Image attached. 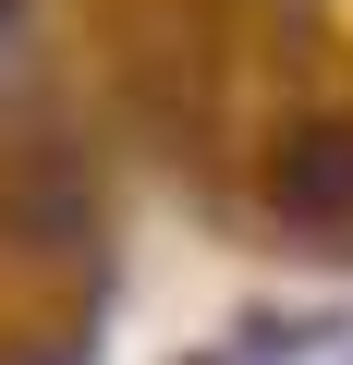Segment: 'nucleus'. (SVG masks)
Instances as JSON below:
<instances>
[{"mask_svg":"<svg viewBox=\"0 0 353 365\" xmlns=\"http://www.w3.org/2000/svg\"><path fill=\"white\" fill-rule=\"evenodd\" d=\"M280 220H353V134H305L280 158Z\"/></svg>","mask_w":353,"mask_h":365,"instance_id":"obj_1","label":"nucleus"},{"mask_svg":"<svg viewBox=\"0 0 353 365\" xmlns=\"http://www.w3.org/2000/svg\"><path fill=\"white\" fill-rule=\"evenodd\" d=\"M0 13H13V0H0Z\"/></svg>","mask_w":353,"mask_h":365,"instance_id":"obj_2","label":"nucleus"}]
</instances>
